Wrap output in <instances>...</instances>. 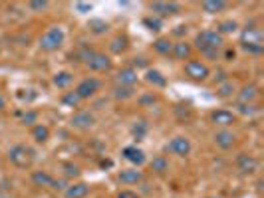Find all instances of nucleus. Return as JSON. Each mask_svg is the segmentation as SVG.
I'll return each instance as SVG.
<instances>
[{
	"label": "nucleus",
	"mask_w": 264,
	"mask_h": 198,
	"mask_svg": "<svg viewBox=\"0 0 264 198\" xmlns=\"http://www.w3.org/2000/svg\"><path fill=\"white\" fill-rule=\"evenodd\" d=\"M34 158H36L34 149H30L26 145H14L8 149V160L16 168H30L34 164Z\"/></svg>",
	"instance_id": "obj_1"
},
{
	"label": "nucleus",
	"mask_w": 264,
	"mask_h": 198,
	"mask_svg": "<svg viewBox=\"0 0 264 198\" xmlns=\"http://www.w3.org/2000/svg\"><path fill=\"white\" fill-rule=\"evenodd\" d=\"M64 40H66L64 28H62V26H52V28H48V30L42 34L38 46H40L42 52H56V50L62 48Z\"/></svg>",
	"instance_id": "obj_2"
},
{
	"label": "nucleus",
	"mask_w": 264,
	"mask_h": 198,
	"mask_svg": "<svg viewBox=\"0 0 264 198\" xmlns=\"http://www.w3.org/2000/svg\"><path fill=\"white\" fill-rule=\"evenodd\" d=\"M222 40H224V38H222L217 30H203V32L197 34V38H195V46H197V50L203 54V52L219 50V48L224 44Z\"/></svg>",
	"instance_id": "obj_3"
},
{
	"label": "nucleus",
	"mask_w": 264,
	"mask_h": 198,
	"mask_svg": "<svg viewBox=\"0 0 264 198\" xmlns=\"http://www.w3.org/2000/svg\"><path fill=\"white\" fill-rule=\"evenodd\" d=\"M209 68H207V64H203V62H199V60H189V62H185V76L189 78V79H193V81H205L207 78H209Z\"/></svg>",
	"instance_id": "obj_4"
},
{
	"label": "nucleus",
	"mask_w": 264,
	"mask_h": 198,
	"mask_svg": "<svg viewBox=\"0 0 264 198\" xmlns=\"http://www.w3.org/2000/svg\"><path fill=\"white\" fill-rule=\"evenodd\" d=\"M191 149H193V145H191V141L187 137H173L167 143V147H165L167 153H171L175 157H181V158H185L187 155H191Z\"/></svg>",
	"instance_id": "obj_5"
},
{
	"label": "nucleus",
	"mask_w": 264,
	"mask_h": 198,
	"mask_svg": "<svg viewBox=\"0 0 264 198\" xmlns=\"http://www.w3.org/2000/svg\"><path fill=\"white\" fill-rule=\"evenodd\" d=\"M99 87H101V81L97 78H86V79H82L78 83L76 93H78L80 99H91L99 91Z\"/></svg>",
	"instance_id": "obj_6"
},
{
	"label": "nucleus",
	"mask_w": 264,
	"mask_h": 198,
	"mask_svg": "<svg viewBox=\"0 0 264 198\" xmlns=\"http://www.w3.org/2000/svg\"><path fill=\"white\" fill-rule=\"evenodd\" d=\"M86 64H88V68H89L91 72H97V74H105V72H109V70L113 68L109 56H105L103 52H93Z\"/></svg>",
	"instance_id": "obj_7"
},
{
	"label": "nucleus",
	"mask_w": 264,
	"mask_h": 198,
	"mask_svg": "<svg viewBox=\"0 0 264 198\" xmlns=\"http://www.w3.org/2000/svg\"><path fill=\"white\" fill-rule=\"evenodd\" d=\"M70 125H72L74 129H78V131H88V129H91V127L95 125V117H93V113L82 109V111H76V113L72 115Z\"/></svg>",
	"instance_id": "obj_8"
},
{
	"label": "nucleus",
	"mask_w": 264,
	"mask_h": 198,
	"mask_svg": "<svg viewBox=\"0 0 264 198\" xmlns=\"http://www.w3.org/2000/svg\"><path fill=\"white\" fill-rule=\"evenodd\" d=\"M149 10L155 16H159V20H161V18H169V16L179 14L181 12V4H177V2H151Z\"/></svg>",
	"instance_id": "obj_9"
},
{
	"label": "nucleus",
	"mask_w": 264,
	"mask_h": 198,
	"mask_svg": "<svg viewBox=\"0 0 264 198\" xmlns=\"http://www.w3.org/2000/svg\"><path fill=\"white\" fill-rule=\"evenodd\" d=\"M211 123L215 127H220V129H228L232 123H236V115L228 109H215L211 113Z\"/></svg>",
	"instance_id": "obj_10"
},
{
	"label": "nucleus",
	"mask_w": 264,
	"mask_h": 198,
	"mask_svg": "<svg viewBox=\"0 0 264 198\" xmlns=\"http://www.w3.org/2000/svg\"><path fill=\"white\" fill-rule=\"evenodd\" d=\"M264 36L260 28H244L240 32V46H264Z\"/></svg>",
	"instance_id": "obj_11"
},
{
	"label": "nucleus",
	"mask_w": 264,
	"mask_h": 198,
	"mask_svg": "<svg viewBox=\"0 0 264 198\" xmlns=\"http://www.w3.org/2000/svg\"><path fill=\"white\" fill-rule=\"evenodd\" d=\"M213 141H215V145H217L219 149L228 151V149L234 147V143H236V135H234L232 131H228V129H220V131H217V133L213 135Z\"/></svg>",
	"instance_id": "obj_12"
},
{
	"label": "nucleus",
	"mask_w": 264,
	"mask_h": 198,
	"mask_svg": "<svg viewBox=\"0 0 264 198\" xmlns=\"http://www.w3.org/2000/svg\"><path fill=\"white\" fill-rule=\"evenodd\" d=\"M117 180L121 184H125V186H133V184L143 182V172L137 170V168H127V170L117 172Z\"/></svg>",
	"instance_id": "obj_13"
},
{
	"label": "nucleus",
	"mask_w": 264,
	"mask_h": 198,
	"mask_svg": "<svg viewBox=\"0 0 264 198\" xmlns=\"http://www.w3.org/2000/svg\"><path fill=\"white\" fill-rule=\"evenodd\" d=\"M236 168L242 174H252L258 170V158H254L252 155H238L236 157Z\"/></svg>",
	"instance_id": "obj_14"
},
{
	"label": "nucleus",
	"mask_w": 264,
	"mask_h": 198,
	"mask_svg": "<svg viewBox=\"0 0 264 198\" xmlns=\"http://www.w3.org/2000/svg\"><path fill=\"white\" fill-rule=\"evenodd\" d=\"M137 79H139V76H137V70H133V68H123L115 76L117 85H125V87H133L137 83Z\"/></svg>",
	"instance_id": "obj_15"
},
{
	"label": "nucleus",
	"mask_w": 264,
	"mask_h": 198,
	"mask_svg": "<svg viewBox=\"0 0 264 198\" xmlns=\"http://www.w3.org/2000/svg\"><path fill=\"white\" fill-rule=\"evenodd\" d=\"M121 155H123V158L125 160H129L131 164H135V166H141V164H145V153L141 151V149H137V147H125L123 151H121Z\"/></svg>",
	"instance_id": "obj_16"
},
{
	"label": "nucleus",
	"mask_w": 264,
	"mask_h": 198,
	"mask_svg": "<svg viewBox=\"0 0 264 198\" xmlns=\"http://www.w3.org/2000/svg\"><path fill=\"white\" fill-rule=\"evenodd\" d=\"M256 97H258V89H256V85H244V87L236 93V103L254 105Z\"/></svg>",
	"instance_id": "obj_17"
},
{
	"label": "nucleus",
	"mask_w": 264,
	"mask_h": 198,
	"mask_svg": "<svg viewBox=\"0 0 264 198\" xmlns=\"http://www.w3.org/2000/svg\"><path fill=\"white\" fill-rule=\"evenodd\" d=\"M88 194H89V186L86 182H74L64 190V198H86Z\"/></svg>",
	"instance_id": "obj_18"
},
{
	"label": "nucleus",
	"mask_w": 264,
	"mask_h": 198,
	"mask_svg": "<svg viewBox=\"0 0 264 198\" xmlns=\"http://www.w3.org/2000/svg\"><path fill=\"white\" fill-rule=\"evenodd\" d=\"M32 184L38 186V188H52V182H54V176L48 172V170H34L32 176H30Z\"/></svg>",
	"instance_id": "obj_19"
},
{
	"label": "nucleus",
	"mask_w": 264,
	"mask_h": 198,
	"mask_svg": "<svg viewBox=\"0 0 264 198\" xmlns=\"http://www.w3.org/2000/svg\"><path fill=\"white\" fill-rule=\"evenodd\" d=\"M191 46L185 42V40H181V42H177V44H173V48H171V56L175 58V60H189L191 58Z\"/></svg>",
	"instance_id": "obj_20"
},
{
	"label": "nucleus",
	"mask_w": 264,
	"mask_h": 198,
	"mask_svg": "<svg viewBox=\"0 0 264 198\" xmlns=\"http://www.w3.org/2000/svg\"><path fill=\"white\" fill-rule=\"evenodd\" d=\"M201 6H203V10H205L207 14H219V12L226 10L228 4L224 2V0H205Z\"/></svg>",
	"instance_id": "obj_21"
},
{
	"label": "nucleus",
	"mask_w": 264,
	"mask_h": 198,
	"mask_svg": "<svg viewBox=\"0 0 264 198\" xmlns=\"http://www.w3.org/2000/svg\"><path fill=\"white\" fill-rule=\"evenodd\" d=\"M145 81L151 83L153 87H165V85H167L165 76H163L161 72H157V70H147V72H145Z\"/></svg>",
	"instance_id": "obj_22"
},
{
	"label": "nucleus",
	"mask_w": 264,
	"mask_h": 198,
	"mask_svg": "<svg viewBox=\"0 0 264 198\" xmlns=\"http://www.w3.org/2000/svg\"><path fill=\"white\" fill-rule=\"evenodd\" d=\"M149 166H151L153 172H157V174H165V172L169 170V160H167L163 155H159V157H153V160L149 162Z\"/></svg>",
	"instance_id": "obj_23"
},
{
	"label": "nucleus",
	"mask_w": 264,
	"mask_h": 198,
	"mask_svg": "<svg viewBox=\"0 0 264 198\" xmlns=\"http://www.w3.org/2000/svg\"><path fill=\"white\" fill-rule=\"evenodd\" d=\"M32 139L36 141V143H46L48 139H50V129L46 127V125H34L32 127Z\"/></svg>",
	"instance_id": "obj_24"
},
{
	"label": "nucleus",
	"mask_w": 264,
	"mask_h": 198,
	"mask_svg": "<svg viewBox=\"0 0 264 198\" xmlns=\"http://www.w3.org/2000/svg\"><path fill=\"white\" fill-rule=\"evenodd\" d=\"M72 74L70 72H58L56 76H54V79H52V83L58 87V89H66L70 83H72Z\"/></svg>",
	"instance_id": "obj_25"
},
{
	"label": "nucleus",
	"mask_w": 264,
	"mask_h": 198,
	"mask_svg": "<svg viewBox=\"0 0 264 198\" xmlns=\"http://www.w3.org/2000/svg\"><path fill=\"white\" fill-rule=\"evenodd\" d=\"M171 48H173V44H171L167 38H159V40L153 42V50H155L159 56H171Z\"/></svg>",
	"instance_id": "obj_26"
},
{
	"label": "nucleus",
	"mask_w": 264,
	"mask_h": 198,
	"mask_svg": "<svg viewBox=\"0 0 264 198\" xmlns=\"http://www.w3.org/2000/svg\"><path fill=\"white\" fill-rule=\"evenodd\" d=\"M232 93H234V83L230 79H226V81L217 85V95L220 99H228V97H232Z\"/></svg>",
	"instance_id": "obj_27"
},
{
	"label": "nucleus",
	"mask_w": 264,
	"mask_h": 198,
	"mask_svg": "<svg viewBox=\"0 0 264 198\" xmlns=\"http://www.w3.org/2000/svg\"><path fill=\"white\" fill-rule=\"evenodd\" d=\"M135 95V89L133 87H125V85H115L113 89V97L119 99V101H125V99H131Z\"/></svg>",
	"instance_id": "obj_28"
},
{
	"label": "nucleus",
	"mask_w": 264,
	"mask_h": 198,
	"mask_svg": "<svg viewBox=\"0 0 264 198\" xmlns=\"http://www.w3.org/2000/svg\"><path fill=\"white\" fill-rule=\"evenodd\" d=\"M127 50V38L125 36H115L111 42H109V52L111 54H121Z\"/></svg>",
	"instance_id": "obj_29"
},
{
	"label": "nucleus",
	"mask_w": 264,
	"mask_h": 198,
	"mask_svg": "<svg viewBox=\"0 0 264 198\" xmlns=\"http://www.w3.org/2000/svg\"><path fill=\"white\" fill-rule=\"evenodd\" d=\"M238 30V24L234 22V20H226V22H220L219 24V28H217V32L220 34V36H226V34H234Z\"/></svg>",
	"instance_id": "obj_30"
},
{
	"label": "nucleus",
	"mask_w": 264,
	"mask_h": 198,
	"mask_svg": "<svg viewBox=\"0 0 264 198\" xmlns=\"http://www.w3.org/2000/svg\"><path fill=\"white\" fill-rule=\"evenodd\" d=\"M80 101H82V99L78 97L76 91H68V93L62 95V105H66V107H78Z\"/></svg>",
	"instance_id": "obj_31"
},
{
	"label": "nucleus",
	"mask_w": 264,
	"mask_h": 198,
	"mask_svg": "<svg viewBox=\"0 0 264 198\" xmlns=\"http://www.w3.org/2000/svg\"><path fill=\"white\" fill-rule=\"evenodd\" d=\"M234 109H236V113H240V115H244V117H252V115H256V111H258L256 105H244V103H234Z\"/></svg>",
	"instance_id": "obj_32"
},
{
	"label": "nucleus",
	"mask_w": 264,
	"mask_h": 198,
	"mask_svg": "<svg viewBox=\"0 0 264 198\" xmlns=\"http://www.w3.org/2000/svg\"><path fill=\"white\" fill-rule=\"evenodd\" d=\"M143 26H145L147 30H151V32H159V30L163 28V22H161L159 18L147 16V18H143Z\"/></svg>",
	"instance_id": "obj_33"
},
{
	"label": "nucleus",
	"mask_w": 264,
	"mask_h": 198,
	"mask_svg": "<svg viewBox=\"0 0 264 198\" xmlns=\"http://www.w3.org/2000/svg\"><path fill=\"white\" fill-rule=\"evenodd\" d=\"M147 129H149V127H147V123H145V121H139V123H135V125H133V129H131V135H133L137 141H141V139L145 137Z\"/></svg>",
	"instance_id": "obj_34"
},
{
	"label": "nucleus",
	"mask_w": 264,
	"mask_h": 198,
	"mask_svg": "<svg viewBox=\"0 0 264 198\" xmlns=\"http://www.w3.org/2000/svg\"><path fill=\"white\" fill-rule=\"evenodd\" d=\"M89 30H91L93 34H103V32H107V24H105L103 20L95 18V20H89Z\"/></svg>",
	"instance_id": "obj_35"
},
{
	"label": "nucleus",
	"mask_w": 264,
	"mask_h": 198,
	"mask_svg": "<svg viewBox=\"0 0 264 198\" xmlns=\"http://www.w3.org/2000/svg\"><path fill=\"white\" fill-rule=\"evenodd\" d=\"M64 174H66V176H74V178H78V176L82 174V170H80V166L68 162V164H64Z\"/></svg>",
	"instance_id": "obj_36"
},
{
	"label": "nucleus",
	"mask_w": 264,
	"mask_h": 198,
	"mask_svg": "<svg viewBox=\"0 0 264 198\" xmlns=\"http://www.w3.org/2000/svg\"><path fill=\"white\" fill-rule=\"evenodd\" d=\"M28 8H30L32 12H42V10L48 8V2H46V0H34V2L28 4Z\"/></svg>",
	"instance_id": "obj_37"
},
{
	"label": "nucleus",
	"mask_w": 264,
	"mask_h": 198,
	"mask_svg": "<svg viewBox=\"0 0 264 198\" xmlns=\"http://www.w3.org/2000/svg\"><path fill=\"white\" fill-rule=\"evenodd\" d=\"M36 119H38V113H36V111H28V113L22 117V123H24V125H30V127H34Z\"/></svg>",
	"instance_id": "obj_38"
},
{
	"label": "nucleus",
	"mask_w": 264,
	"mask_h": 198,
	"mask_svg": "<svg viewBox=\"0 0 264 198\" xmlns=\"http://www.w3.org/2000/svg\"><path fill=\"white\" fill-rule=\"evenodd\" d=\"M76 10H78L80 14H86V12L91 10V4H89V2H78V4H76Z\"/></svg>",
	"instance_id": "obj_39"
},
{
	"label": "nucleus",
	"mask_w": 264,
	"mask_h": 198,
	"mask_svg": "<svg viewBox=\"0 0 264 198\" xmlns=\"http://www.w3.org/2000/svg\"><path fill=\"white\" fill-rule=\"evenodd\" d=\"M117 198H141V196L137 192H133V190H121L117 194Z\"/></svg>",
	"instance_id": "obj_40"
},
{
	"label": "nucleus",
	"mask_w": 264,
	"mask_h": 198,
	"mask_svg": "<svg viewBox=\"0 0 264 198\" xmlns=\"http://www.w3.org/2000/svg\"><path fill=\"white\" fill-rule=\"evenodd\" d=\"M52 190H66V182L54 178V182H52Z\"/></svg>",
	"instance_id": "obj_41"
},
{
	"label": "nucleus",
	"mask_w": 264,
	"mask_h": 198,
	"mask_svg": "<svg viewBox=\"0 0 264 198\" xmlns=\"http://www.w3.org/2000/svg\"><path fill=\"white\" fill-rule=\"evenodd\" d=\"M155 101H157V97H155V95H145V97H141V99H139V103H141V105H145V103H155Z\"/></svg>",
	"instance_id": "obj_42"
},
{
	"label": "nucleus",
	"mask_w": 264,
	"mask_h": 198,
	"mask_svg": "<svg viewBox=\"0 0 264 198\" xmlns=\"http://www.w3.org/2000/svg\"><path fill=\"white\" fill-rule=\"evenodd\" d=\"M133 66H135V68H145V66H147V62H145V58H135Z\"/></svg>",
	"instance_id": "obj_43"
},
{
	"label": "nucleus",
	"mask_w": 264,
	"mask_h": 198,
	"mask_svg": "<svg viewBox=\"0 0 264 198\" xmlns=\"http://www.w3.org/2000/svg\"><path fill=\"white\" fill-rule=\"evenodd\" d=\"M224 58L232 62V60H234V50H226V54H224Z\"/></svg>",
	"instance_id": "obj_44"
},
{
	"label": "nucleus",
	"mask_w": 264,
	"mask_h": 198,
	"mask_svg": "<svg viewBox=\"0 0 264 198\" xmlns=\"http://www.w3.org/2000/svg\"><path fill=\"white\" fill-rule=\"evenodd\" d=\"M4 107H6V101H4L2 95H0V109H4Z\"/></svg>",
	"instance_id": "obj_45"
}]
</instances>
